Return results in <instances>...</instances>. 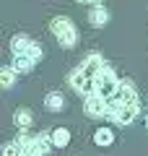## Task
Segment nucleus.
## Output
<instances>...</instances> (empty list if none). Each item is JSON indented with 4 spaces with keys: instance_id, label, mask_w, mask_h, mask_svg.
<instances>
[{
    "instance_id": "7ed1b4c3",
    "label": "nucleus",
    "mask_w": 148,
    "mask_h": 156,
    "mask_svg": "<svg viewBox=\"0 0 148 156\" xmlns=\"http://www.w3.org/2000/svg\"><path fill=\"white\" fill-rule=\"evenodd\" d=\"M11 52H13V55H18V57H29V60H34V62H39L44 57L42 44L34 42L29 34H16V37L11 39Z\"/></svg>"
},
{
    "instance_id": "f3484780",
    "label": "nucleus",
    "mask_w": 148,
    "mask_h": 156,
    "mask_svg": "<svg viewBox=\"0 0 148 156\" xmlns=\"http://www.w3.org/2000/svg\"><path fill=\"white\" fill-rule=\"evenodd\" d=\"M76 3H83V5H101L104 0H76Z\"/></svg>"
},
{
    "instance_id": "20e7f679",
    "label": "nucleus",
    "mask_w": 148,
    "mask_h": 156,
    "mask_svg": "<svg viewBox=\"0 0 148 156\" xmlns=\"http://www.w3.org/2000/svg\"><path fill=\"white\" fill-rule=\"evenodd\" d=\"M117 89H120V78H117V76H115V70H112V68L107 65L104 70L99 73V78H96L93 94H99L101 99L112 101V99H115V94H117Z\"/></svg>"
},
{
    "instance_id": "9d476101",
    "label": "nucleus",
    "mask_w": 148,
    "mask_h": 156,
    "mask_svg": "<svg viewBox=\"0 0 148 156\" xmlns=\"http://www.w3.org/2000/svg\"><path fill=\"white\" fill-rule=\"evenodd\" d=\"M44 107H47L49 112H62L68 104H65V96H62L60 91H49V94L44 96Z\"/></svg>"
},
{
    "instance_id": "9b49d317",
    "label": "nucleus",
    "mask_w": 148,
    "mask_h": 156,
    "mask_svg": "<svg viewBox=\"0 0 148 156\" xmlns=\"http://www.w3.org/2000/svg\"><path fill=\"white\" fill-rule=\"evenodd\" d=\"M18 76H21V73H18L13 65H5L3 70H0V86H3V89H13Z\"/></svg>"
},
{
    "instance_id": "6e6552de",
    "label": "nucleus",
    "mask_w": 148,
    "mask_h": 156,
    "mask_svg": "<svg viewBox=\"0 0 148 156\" xmlns=\"http://www.w3.org/2000/svg\"><path fill=\"white\" fill-rule=\"evenodd\" d=\"M49 148H52V133H39L31 138V148H29V156H47Z\"/></svg>"
},
{
    "instance_id": "a211bd4d",
    "label": "nucleus",
    "mask_w": 148,
    "mask_h": 156,
    "mask_svg": "<svg viewBox=\"0 0 148 156\" xmlns=\"http://www.w3.org/2000/svg\"><path fill=\"white\" fill-rule=\"evenodd\" d=\"M146 128H148V112H146Z\"/></svg>"
},
{
    "instance_id": "ddd939ff",
    "label": "nucleus",
    "mask_w": 148,
    "mask_h": 156,
    "mask_svg": "<svg viewBox=\"0 0 148 156\" xmlns=\"http://www.w3.org/2000/svg\"><path fill=\"white\" fill-rule=\"evenodd\" d=\"M93 143L101 146V148H107V146L115 143V133H112L109 128H99L96 133H93Z\"/></svg>"
},
{
    "instance_id": "2eb2a0df",
    "label": "nucleus",
    "mask_w": 148,
    "mask_h": 156,
    "mask_svg": "<svg viewBox=\"0 0 148 156\" xmlns=\"http://www.w3.org/2000/svg\"><path fill=\"white\" fill-rule=\"evenodd\" d=\"M11 65L16 68L18 73H29L34 65H37V62H34V60H29V57H18V55H13V62H11Z\"/></svg>"
},
{
    "instance_id": "f8f14e48",
    "label": "nucleus",
    "mask_w": 148,
    "mask_h": 156,
    "mask_svg": "<svg viewBox=\"0 0 148 156\" xmlns=\"http://www.w3.org/2000/svg\"><path fill=\"white\" fill-rule=\"evenodd\" d=\"M31 122H34V115H31V109H26V107H23V109H16V112H13V125H16V128L26 130Z\"/></svg>"
},
{
    "instance_id": "f257e3e1",
    "label": "nucleus",
    "mask_w": 148,
    "mask_h": 156,
    "mask_svg": "<svg viewBox=\"0 0 148 156\" xmlns=\"http://www.w3.org/2000/svg\"><path fill=\"white\" fill-rule=\"evenodd\" d=\"M107 68V62H104V57L99 55V52H91V55H86L83 57V62L76 68V70L70 73V86L78 91V94H83V96H88V94H93V86H96V78H99V73Z\"/></svg>"
},
{
    "instance_id": "0eeeda50",
    "label": "nucleus",
    "mask_w": 148,
    "mask_h": 156,
    "mask_svg": "<svg viewBox=\"0 0 148 156\" xmlns=\"http://www.w3.org/2000/svg\"><path fill=\"white\" fill-rule=\"evenodd\" d=\"M109 107H112L109 117L115 120L117 125H130L132 120L138 117V112H140V107H120V104H112V101H109Z\"/></svg>"
},
{
    "instance_id": "4468645a",
    "label": "nucleus",
    "mask_w": 148,
    "mask_h": 156,
    "mask_svg": "<svg viewBox=\"0 0 148 156\" xmlns=\"http://www.w3.org/2000/svg\"><path fill=\"white\" fill-rule=\"evenodd\" d=\"M68 143H70V130H68V128H57V130H52V146H57V148H65Z\"/></svg>"
},
{
    "instance_id": "1a4fd4ad",
    "label": "nucleus",
    "mask_w": 148,
    "mask_h": 156,
    "mask_svg": "<svg viewBox=\"0 0 148 156\" xmlns=\"http://www.w3.org/2000/svg\"><path fill=\"white\" fill-rule=\"evenodd\" d=\"M88 23H91L93 29H101L109 23V11H107L104 5H91V11H88Z\"/></svg>"
},
{
    "instance_id": "39448f33",
    "label": "nucleus",
    "mask_w": 148,
    "mask_h": 156,
    "mask_svg": "<svg viewBox=\"0 0 148 156\" xmlns=\"http://www.w3.org/2000/svg\"><path fill=\"white\" fill-rule=\"evenodd\" d=\"M83 109H86L88 117H109L112 107H109V101L101 99L99 94H88V96H83Z\"/></svg>"
},
{
    "instance_id": "dca6fc26",
    "label": "nucleus",
    "mask_w": 148,
    "mask_h": 156,
    "mask_svg": "<svg viewBox=\"0 0 148 156\" xmlns=\"http://www.w3.org/2000/svg\"><path fill=\"white\" fill-rule=\"evenodd\" d=\"M3 156H26V154H23V151L18 148V143L13 140V143H5V146H3Z\"/></svg>"
},
{
    "instance_id": "423d86ee",
    "label": "nucleus",
    "mask_w": 148,
    "mask_h": 156,
    "mask_svg": "<svg viewBox=\"0 0 148 156\" xmlns=\"http://www.w3.org/2000/svg\"><path fill=\"white\" fill-rule=\"evenodd\" d=\"M112 104H120V107H140V101H138V91H135V86H132V81H120V89H117Z\"/></svg>"
},
{
    "instance_id": "f03ea898",
    "label": "nucleus",
    "mask_w": 148,
    "mask_h": 156,
    "mask_svg": "<svg viewBox=\"0 0 148 156\" xmlns=\"http://www.w3.org/2000/svg\"><path fill=\"white\" fill-rule=\"evenodd\" d=\"M49 29H52V34L57 37V44L60 47L70 50V47L78 44V29H76V23H73L68 16H55L52 21H49Z\"/></svg>"
}]
</instances>
